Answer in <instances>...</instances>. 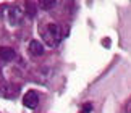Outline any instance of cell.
Segmentation results:
<instances>
[{"label": "cell", "instance_id": "6da1fadb", "mask_svg": "<svg viewBox=\"0 0 131 113\" xmlns=\"http://www.w3.org/2000/svg\"><path fill=\"white\" fill-rule=\"evenodd\" d=\"M44 40H45L47 45H50V47H55V45L60 44L62 34H60V26L58 24H53V23L49 24L47 29H45V32H44Z\"/></svg>", "mask_w": 131, "mask_h": 113}, {"label": "cell", "instance_id": "7a4b0ae2", "mask_svg": "<svg viewBox=\"0 0 131 113\" xmlns=\"http://www.w3.org/2000/svg\"><path fill=\"white\" fill-rule=\"evenodd\" d=\"M23 104H24L26 108L34 110L39 105V94L36 91H28L26 94H24V97H23Z\"/></svg>", "mask_w": 131, "mask_h": 113}, {"label": "cell", "instance_id": "3957f363", "mask_svg": "<svg viewBox=\"0 0 131 113\" xmlns=\"http://www.w3.org/2000/svg\"><path fill=\"white\" fill-rule=\"evenodd\" d=\"M7 16H8V23L12 24V26H18L19 21H21V18H23V10L19 7H10Z\"/></svg>", "mask_w": 131, "mask_h": 113}, {"label": "cell", "instance_id": "277c9868", "mask_svg": "<svg viewBox=\"0 0 131 113\" xmlns=\"http://www.w3.org/2000/svg\"><path fill=\"white\" fill-rule=\"evenodd\" d=\"M29 53L32 56L44 55V45L39 42V40H31V42H29Z\"/></svg>", "mask_w": 131, "mask_h": 113}, {"label": "cell", "instance_id": "5b68a950", "mask_svg": "<svg viewBox=\"0 0 131 113\" xmlns=\"http://www.w3.org/2000/svg\"><path fill=\"white\" fill-rule=\"evenodd\" d=\"M0 58L3 61H10L15 58V50L10 47H0Z\"/></svg>", "mask_w": 131, "mask_h": 113}, {"label": "cell", "instance_id": "8992f818", "mask_svg": "<svg viewBox=\"0 0 131 113\" xmlns=\"http://www.w3.org/2000/svg\"><path fill=\"white\" fill-rule=\"evenodd\" d=\"M44 10H49V8H53V7H57L58 2H55V0H44V2L39 3Z\"/></svg>", "mask_w": 131, "mask_h": 113}, {"label": "cell", "instance_id": "52a82bcc", "mask_svg": "<svg viewBox=\"0 0 131 113\" xmlns=\"http://www.w3.org/2000/svg\"><path fill=\"white\" fill-rule=\"evenodd\" d=\"M126 111H128V113H131V102H129L128 107H126Z\"/></svg>", "mask_w": 131, "mask_h": 113}, {"label": "cell", "instance_id": "ba28073f", "mask_svg": "<svg viewBox=\"0 0 131 113\" xmlns=\"http://www.w3.org/2000/svg\"><path fill=\"white\" fill-rule=\"evenodd\" d=\"M84 111H91V105H86V107H84Z\"/></svg>", "mask_w": 131, "mask_h": 113}, {"label": "cell", "instance_id": "9c48e42d", "mask_svg": "<svg viewBox=\"0 0 131 113\" xmlns=\"http://www.w3.org/2000/svg\"><path fill=\"white\" fill-rule=\"evenodd\" d=\"M0 70H2V66H0Z\"/></svg>", "mask_w": 131, "mask_h": 113}]
</instances>
